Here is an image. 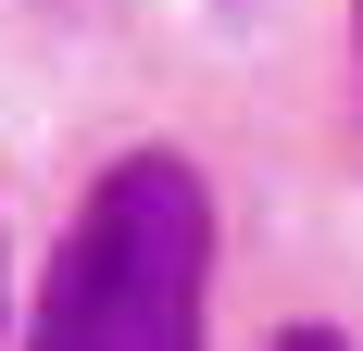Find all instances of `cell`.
Instances as JSON below:
<instances>
[{
  "label": "cell",
  "mask_w": 363,
  "mask_h": 351,
  "mask_svg": "<svg viewBox=\"0 0 363 351\" xmlns=\"http://www.w3.org/2000/svg\"><path fill=\"white\" fill-rule=\"evenodd\" d=\"M213 314V188L188 151H125L50 251L26 351H201Z\"/></svg>",
  "instance_id": "obj_1"
},
{
  "label": "cell",
  "mask_w": 363,
  "mask_h": 351,
  "mask_svg": "<svg viewBox=\"0 0 363 351\" xmlns=\"http://www.w3.org/2000/svg\"><path fill=\"white\" fill-rule=\"evenodd\" d=\"M263 351H351V339H338V326H276Z\"/></svg>",
  "instance_id": "obj_2"
},
{
  "label": "cell",
  "mask_w": 363,
  "mask_h": 351,
  "mask_svg": "<svg viewBox=\"0 0 363 351\" xmlns=\"http://www.w3.org/2000/svg\"><path fill=\"white\" fill-rule=\"evenodd\" d=\"M351 63H363V0H351Z\"/></svg>",
  "instance_id": "obj_3"
}]
</instances>
